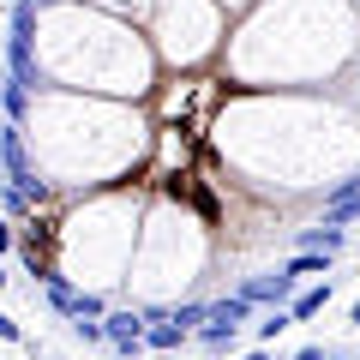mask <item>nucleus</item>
I'll use <instances>...</instances> for the list:
<instances>
[{"label": "nucleus", "mask_w": 360, "mask_h": 360, "mask_svg": "<svg viewBox=\"0 0 360 360\" xmlns=\"http://www.w3.org/2000/svg\"><path fill=\"white\" fill-rule=\"evenodd\" d=\"M240 360H270V354H264V348H252V354H240Z\"/></svg>", "instance_id": "obj_18"}, {"label": "nucleus", "mask_w": 360, "mask_h": 360, "mask_svg": "<svg viewBox=\"0 0 360 360\" xmlns=\"http://www.w3.org/2000/svg\"><path fill=\"white\" fill-rule=\"evenodd\" d=\"M0 210H6V217H30L37 205H30V198L18 193V186H0Z\"/></svg>", "instance_id": "obj_11"}, {"label": "nucleus", "mask_w": 360, "mask_h": 360, "mask_svg": "<svg viewBox=\"0 0 360 360\" xmlns=\"http://www.w3.org/2000/svg\"><path fill=\"white\" fill-rule=\"evenodd\" d=\"M6 283H13V270H6V258H0V288H6Z\"/></svg>", "instance_id": "obj_16"}, {"label": "nucleus", "mask_w": 360, "mask_h": 360, "mask_svg": "<svg viewBox=\"0 0 360 360\" xmlns=\"http://www.w3.org/2000/svg\"><path fill=\"white\" fill-rule=\"evenodd\" d=\"M186 342H193V336L180 330L174 319H162V324H144V348H156V354H180Z\"/></svg>", "instance_id": "obj_5"}, {"label": "nucleus", "mask_w": 360, "mask_h": 360, "mask_svg": "<svg viewBox=\"0 0 360 360\" xmlns=\"http://www.w3.org/2000/svg\"><path fill=\"white\" fill-rule=\"evenodd\" d=\"M295 360H330V354H324V348H312V342H307V348H300Z\"/></svg>", "instance_id": "obj_14"}, {"label": "nucleus", "mask_w": 360, "mask_h": 360, "mask_svg": "<svg viewBox=\"0 0 360 360\" xmlns=\"http://www.w3.org/2000/svg\"><path fill=\"white\" fill-rule=\"evenodd\" d=\"M330 360H360V354H330Z\"/></svg>", "instance_id": "obj_19"}, {"label": "nucleus", "mask_w": 360, "mask_h": 360, "mask_svg": "<svg viewBox=\"0 0 360 360\" xmlns=\"http://www.w3.org/2000/svg\"><path fill=\"white\" fill-rule=\"evenodd\" d=\"M324 307H330V276H324V283H307V288H300V295L288 300V319L307 324V319H319Z\"/></svg>", "instance_id": "obj_4"}, {"label": "nucleus", "mask_w": 360, "mask_h": 360, "mask_svg": "<svg viewBox=\"0 0 360 360\" xmlns=\"http://www.w3.org/2000/svg\"><path fill=\"white\" fill-rule=\"evenodd\" d=\"M0 37H6V25H0Z\"/></svg>", "instance_id": "obj_21"}, {"label": "nucleus", "mask_w": 360, "mask_h": 360, "mask_svg": "<svg viewBox=\"0 0 360 360\" xmlns=\"http://www.w3.org/2000/svg\"><path fill=\"white\" fill-rule=\"evenodd\" d=\"M234 295H246L252 307H288V300L300 295V283L276 264V270H258V276H240V288H234Z\"/></svg>", "instance_id": "obj_1"}, {"label": "nucleus", "mask_w": 360, "mask_h": 360, "mask_svg": "<svg viewBox=\"0 0 360 360\" xmlns=\"http://www.w3.org/2000/svg\"><path fill=\"white\" fill-rule=\"evenodd\" d=\"M13 252V222H0V258Z\"/></svg>", "instance_id": "obj_13"}, {"label": "nucleus", "mask_w": 360, "mask_h": 360, "mask_svg": "<svg viewBox=\"0 0 360 360\" xmlns=\"http://www.w3.org/2000/svg\"><path fill=\"white\" fill-rule=\"evenodd\" d=\"M205 307H210V300H180V307H168V319H174V324H180V330L193 336V330H198V324H205Z\"/></svg>", "instance_id": "obj_9"}, {"label": "nucleus", "mask_w": 360, "mask_h": 360, "mask_svg": "<svg viewBox=\"0 0 360 360\" xmlns=\"http://www.w3.org/2000/svg\"><path fill=\"white\" fill-rule=\"evenodd\" d=\"M288 324H295V319H288V307H264V319L252 324V336H258V342H276Z\"/></svg>", "instance_id": "obj_8"}, {"label": "nucleus", "mask_w": 360, "mask_h": 360, "mask_svg": "<svg viewBox=\"0 0 360 360\" xmlns=\"http://www.w3.org/2000/svg\"><path fill=\"white\" fill-rule=\"evenodd\" d=\"M342 246H348V229H336V222H312V229H295V252H342Z\"/></svg>", "instance_id": "obj_3"}, {"label": "nucleus", "mask_w": 360, "mask_h": 360, "mask_svg": "<svg viewBox=\"0 0 360 360\" xmlns=\"http://www.w3.org/2000/svg\"><path fill=\"white\" fill-rule=\"evenodd\" d=\"M0 108H6V120H13V127H25V120L37 115V96H30L25 84H13V78H6V84H0Z\"/></svg>", "instance_id": "obj_6"}, {"label": "nucleus", "mask_w": 360, "mask_h": 360, "mask_svg": "<svg viewBox=\"0 0 360 360\" xmlns=\"http://www.w3.org/2000/svg\"><path fill=\"white\" fill-rule=\"evenodd\" d=\"M37 6H42V13H54V6H66V0H37Z\"/></svg>", "instance_id": "obj_17"}, {"label": "nucleus", "mask_w": 360, "mask_h": 360, "mask_svg": "<svg viewBox=\"0 0 360 360\" xmlns=\"http://www.w3.org/2000/svg\"><path fill=\"white\" fill-rule=\"evenodd\" d=\"M283 270H288V276H295L300 288H307L312 276H330V252H295V258H288Z\"/></svg>", "instance_id": "obj_7"}, {"label": "nucleus", "mask_w": 360, "mask_h": 360, "mask_svg": "<svg viewBox=\"0 0 360 360\" xmlns=\"http://www.w3.org/2000/svg\"><path fill=\"white\" fill-rule=\"evenodd\" d=\"M103 330L115 354H144V307H115L103 319Z\"/></svg>", "instance_id": "obj_2"}, {"label": "nucleus", "mask_w": 360, "mask_h": 360, "mask_svg": "<svg viewBox=\"0 0 360 360\" xmlns=\"http://www.w3.org/2000/svg\"><path fill=\"white\" fill-rule=\"evenodd\" d=\"M0 342H25V330H18L13 312H0Z\"/></svg>", "instance_id": "obj_12"}, {"label": "nucleus", "mask_w": 360, "mask_h": 360, "mask_svg": "<svg viewBox=\"0 0 360 360\" xmlns=\"http://www.w3.org/2000/svg\"><path fill=\"white\" fill-rule=\"evenodd\" d=\"M348 324H354V330H360V300H354V307H348Z\"/></svg>", "instance_id": "obj_15"}, {"label": "nucleus", "mask_w": 360, "mask_h": 360, "mask_svg": "<svg viewBox=\"0 0 360 360\" xmlns=\"http://www.w3.org/2000/svg\"><path fill=\"white\" fill-rule=\"evenodd\" d=\"M72 336L84 348H108V330H103V319H72Z\"/></svg>", "instance_id": "obj_10"}, {"label": "nucleus", "mask_w": 360, "mask_h": 360, "mask_svg": "<svg viewBox=\"0 0 360 360\" xmlns=\"http://www.w3.org/2000/svg\"><path fill=\"white\" fill-rule=\"evenodd\" d=\"M6 6H18V0H6Z\"/></svg>", "instance_id": "obj_20"}]
</instances>
